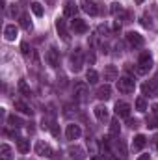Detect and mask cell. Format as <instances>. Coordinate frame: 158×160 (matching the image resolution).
<instances>
[{
  "label": "cell",
  "mask_w": 158,
  "mask_h": 160,
  "mask_svg": "<svg viewBox=\"0 0 158 160\" xmlns=\"http://www.w3.org/2000/svg\"><path fill=\"white\" fill-rule=\"evenodd\" d=\"M153 67V58H151V54L149 52H141L140 54V58H138V73L140 75H145V73H149V69Z\"/></svg>",
  "instance_id": "1"
},
{
  "label": "cell",
  "mask_w": 158,
  "mask_h": 160,
  "mask_svg": "<svg viewBox=\"0 0 158 160\" xmlns=\"http://www.w3.org/2000/svg\"><path fill=\"white\" fill-rule=\"evenodd\" d=\"M117 89L121 93H134V89H136V80L132 78V77H121L117 80Z\"/></svg>",
  "instance_id": "2"
},
{
  "label": "cell",
  "mask_w": 158,
  "mask_h": 160,
  "mask_svg": "<svg viewBox=\"0 0 158 160\" xmlns=\"http://www.w3.org/2000/svg\"><path fill=\"white\" fill-rule=\"evenodd\" d=\"M75 99H77L78 102H86V101L89 99V89H87V86H86L84 82H78V84L75 86Z\"/></svg>",
  "instance_id": "3"
},
{
  "label": "cell",
  "mask_w": 158,
  "mask_h": 160,
  "mask_svg": "<svg viewBox=\"0 0 158 160\" xmlns=\"http://www.w3.org/2000/svg\"><path fill=\"white\" fill-rule=\"evenodd\" d=\"M36 155L37 157H43V158H50L54 153H52V147L45 142H37L36 143Z\"/></svg>",
  "instance_id": "4"
},
{
  "label": "cell",
  "mask_w": 158,
  "mask_h": 160,
  "mask_svg": "<svg viewBox=\"0 0 158 160\" xmlns=\"http://www.w3.org/2000/svg\"><path fill=\"white\" fill-rule=\"evenodd\" d=\"M82 50L80 48H75V52L71 54V69L75 71V73H78L80 69H82Z\"/></svg>",
  "instance_id": "5"
},
{
  "label": "cell",
  "mask_w": 158,
  "mask_h": 160,
  "mask_svg": "<svg viewBox=\"0 0 158 160\" xmlns=\"http://www.w3.org/2000/svg\"><path fill=\"white\" fill-rule=\"evenodd\" d=\"M80 134H82V130H80V127L77 123H71V125H67V130H65V136H67V140H78Z\"/></svg>",
  "instance_id": "6"
},
{
  "label": "cell",
  "mask_w": 158,
  "mask_h": 160,
  "mask_svg": "<svg viewBox=\"0 0 158 160\" xmlns=\"http://www.w3.org/2000/svg\"><path fill=\"white\" fill-rule=\"evenodd\" d=\"M116 114H117V118H125V119H128V116H130V104L119 101L117 104H116Z\"/></svg>",
  "instance_id": "7"
},
{
  "label": "cell",
  "mask_w": 158,
  "mask_h": 160,
  "mask_svg": "<svg viewBox=\"0 0 158 160\" xmlns=\"http://www.w3.org/2000/svg\"><path fill=\"white\" fill-rule=\"evenodd\" d=\"M77 11H78V6H77L73 0H65V2H63V15H65V17H73V19H75Z\"/></svg>",
  "instance_id": "8"
},
{
  "label": "cell",
  "mask_w": 158,
  "mask_h": 160,
  "mask_svg": "<svg viewBox=\"0 0 158 160\" xmlns=\"http://www.w3.org/2000/svg\"><path fill=\"white\" fill-rule=\"evenodd\" d=\"M69 157L73 160H86V151L80 145H71L69 147Z\"/></svg>",
  "instance_id": "9"
},
{
  "label": "cell",
  "mask_w": 158,
  "mask_h": 160,
  "mask_svg": "<svg viewBox=\"0 0 158 160\" xmlns=\"http://www.w3.org/2000/svg\"><path fill=\"white\" fill-rule=\"evenodd\" d=\"M56 30H58V34H60V38L63 41H69V30H67V22L63 21V19H58L56 21Z\"/></svg>",
  "instance_id": "10"
},
{
  "label": "cell",
  "mask_w": 158,
  "mask_h": 160,
  "mask_svg": "<svg viewBox=\"0 0 158 160\" xmlns=\"http://www.w3.org/2000/svg\"><path fill=\"white\" fill-rule=\"evenodd\" d=\"M126 41H128V45L130 47H143V38L138 34V32H128L126 34Z\"/></svg>",
  "instance_id": "11"
},
{
  "label": "cell",
  "mask_w": 158,
  "mask_h": 160,
  "mask_svg": "<svg viewBox=\"0 0 158 160\" xmlns=\"http://www.w3.org/2000/svg\"><path fill=\"white\" fill-rule=\"evenodd\" d=\"M93 112H95V118H97L99 121H102V123L110 119V112H108V108H106V106H102V104L95 106V108H93Z\"/></svg>",
  "instance_id": "12"
},
{
  "label": "cell",
  "mask_w": 158,
  "mask_h": 160,
  "mask_svg": "<svg viewBox=\"0 0 158 160\" xmlns=\"http://www.w3.org/2000/svg\"><path fill=\"white\" fill-rule=\"evenodd\" d=\"M82 9H84L87 15H91V17L99 15V8H97V4L91 2V0H84V2H82Z\"/></svg>",
  "instance_id": "13"
},
{
  "label": "cell",
  "mask_w": 158,
  "mask_h": 160,
  "mask_svg": "<svg viewBox=\"0 0 158 160\" xmlns=\"http://www.w3.org/2000/svg\"><path fill=\"white\" fill-rule=\"evenodd\" d=\"M112 97V88H110V84H104V86H101L99 89H97V99L99 101H108Z\"/></svg>",
  "instance_id": "14"
},
{
  "label": "cell",
  "mask_w": 158,
  "mask_h": 160,
  "mask_svg": "<svg viewBox=\"0 0 158 160\" xmlns=\"http://www.w3.org/2000/svg\"><path fill=\"white\" fill-rule=\"evenodd\" d=\"M71 28H73L75 34H86L87 32V24L82 19H73L71 21Z\"/></svg>",
  "instance_id": "15"
},
{
  "label": "cell",
  "mask_w": 158,
  "mask_h": 160,
  "mask_svg": "<svg viewBox=\"0 0 158 160\" xmlns=\"http://www.w3.org/2000/svg\"><path fill=\"white\" fill-rule=\"evenodd\" d=\"M47 62H48L50 67H58V63H60V54H58L56 48H48V52H47Z\"/></svg>",
  "instance_id": "16"
},
{
  "label": "cell",
  "mask_w": 158,
  "mask_h": 160,
  "mask_svg": "<svg viewBox=\"0 0 158 160\" xmlns=\"http://www.w3.org/2000/svg\"><path fill=\"white\" fill-rule=\"evenodd\" d=\"M17 26L15 24H7L6 28H4V38H6V41H15V38H17Z\"/></svg>",
  "instance_id": "17"
},
{
  "label": "cell",
  "mask_w": 158,
  "mask_h": 160,
  "mask_svg": "<svg viewBox=\"0 0 158 160\" xmlns=\"http://www.w3.org/2000/svg\"><path fill=\"white\" fill-rule=\"evenodd\" d=\"M145 145H147V138H145L143 134H138V136L134 138V142H132V149H134V151H141Z\"/></svg>",
  "instance_id": "18"
},
{
  "label": "cell",
  "mask_w": 158,
  "mask_h": 160,
  "mask_svg": "<svg viewBox=\"0 0 158 160\" xmlns=\"http://www.w3.org/2000/svg\"><path fill=\"white\" fill-rule=\"evenodd\" d=\"M15 110L22 112V114H26V116H32V114H34V110H32L26 102H22V101H15Z\"/></svg>",
  "instance_id": "19"
},
{
  "label": "cell",
  "mask_w": 158,
  "mask_h": 160,
  "mask_svg": "<svg viewBox=\"0 0 158 160\" xmlns=\"http://www.w3.org/2000/svg\"><path fill=\"white\" fill-rule=\"evenodd\" d=\"M104 80H117V69L114 67V65H108L106 69H104Z\"/></svg>",
  "instance_id": "20"
},
{
  "label": "cell",
  "mask_w": 158,
  "mask_h": 160,
  "mask_svg": "<svg viewBox=\"0 0 158 160\" xmlns=\"http://www.w3.org/2000/svg\"><path fill=\"white\" fill-rule=\"evenodd\" d=\"M17 149H19L22 155H24V153H28V151H30V142H28V140H24V138H19V140H17Z\"/></svg>",
  "instance_id": "21"
},
{
  "label": "cell",
  "mask_w": 158,
  "mask_h": 160,
  "mask_svg": "<svg viewBox=\"0 0 158 160\" xmlns=\"http://www.w3.org/2000/svg\"><path fill=\"white\" fill-rule=\"evenodd\" d=\"M86 80H87V84H97V82H99V73H97L95 69H87Z\"/></svg>",
  "instance_id": "22"
},
{
  "label": "cell",
  "mask_w": 158,
  "mask_h": 160,
  "mask_svg": "<svg viewBox=\"0 0 158 160\" xmlns=\"http://www.w3.org/2000/svg\"><path fill=\"white\" fill-rule=\"evenodd\" d=\"M141 91H143V95L153 97V95H155V84H153V82H145V84L141 86Z\"/></svg>",
  "instance_id": "23"
},
{
  "label": "cell",
  "mask_w": 158,
  "mask_h": 160,
  "mask_svg": "<svg viewBox=\"0 0 158 160\" xmlns=\"http://www.w3.org/2000/svg\"><path fill=\"white\" fill-rule=\"evenodd\" d=\"M7 123H9V125H11V127H13V128H21V127H22V125H24V123H22V119H21V118H19V116H15V114H13V116H9V118H7Z\"/></svg>",
  "instance_id": "24"
},
{
  "label": "cell",
  "mask_w": 158,
  "mask_h": 160,
  "mask_svg": "<svg viewBox=\"0 0 158 160\" xmlns=\"http://www.w3.org/2000/svg\"><path fill=\"white\" fill-rule=\"evenodd\" d=\"M136 110L141 112V114L147 112V101H145L143 97H138V99H136Z\"/></svg>",
  "instance_id": "25"
},
{
  "label": "cell",
  "mask_w": 158,
  "mask_h": 160,
  "mask_svg": "<svg viewBox=\"0 0 158 160\" xmlns=\"http://www.w3.org/2000/svg\"><path fill=\"white\" fill-rule=\"evenodd\" d=\"M30 9L34 11L36 17H41V15L45 13V9H43V6H41L39 2H32V4H30Z\"/></svg>",
  "instance_id": "26"
},
{
  "label": "cell",
  "mask_w": 158,
  "mask_h": 160,
  "mask_svg": "<svg viewBox=\"0 0 158 160\" xmlns=\"http://www.w3.org/2000/svg\"><path fill=\"white\" fill-rule=\"evenodd\" d=\"M0 153H2V160H11V147L9 145H2L0 147Z\"/></svg>",
  "instance_id": "27"
},
{
  "label": "cell",
  "mask_w": 158,
  "mask_h": 160,
  "mask_svg": "<svg viewBox=\"0 0 158 160\" xmlns=\"http://www.w3.org/2000/svg\"><path fill=\"white\" fill-rule=\"evenodd\" d=\"M119 132H121L119 121H112L110 123V136H119Z\"/></svg>",
  "instance_id": "28"
},
{
  "label": "cell",
  "mask_w": 158,
  "mask_h": 160,
  "mask_svg": "<svg viewBox=\"0 0 158 160\" xmlns=\"http://www.w3.org/2000/svg\"><path fill=\"white\" fill-rule=\"evenodd\" d=\"M21 26L24 28V30H32V22H30V19H28V15H21Z\"/></svg>",
  "instance_id": "29"
},
{
  "label": "cell",
  "mask_w": 158,
  "mask_h": 160,
  "mask_svg": "<svg viewBox=\"0 0 158 160\" xmlns=\"http://www.w3.org/2000/svg\"><path fill=\"white\" fill-rule=\"evenodd\" d=\"M145 123H147V127H149V128H156V127H158V118H156V116H149Z\"/></svg>",
  "instance_id": "30"
},
{
  "label": "cell",
  "mask_w": 158,
  "mask_h": 160,
  "mask_svg": "<svg viewBox=\"0 0 158 160\" xmlns=\"http://www.w3.org/2000/svg\"><path fill=\"white\" fill-rule=\"evenodd\" d=\"M19 91H21V93H24V95H30V88L26 86V82H24V80H21V82H19Z\"/></svg>",
  "instance_id": "31"
},
{
  "label": "cell",
  "mask_w": 158,
  "mask_h": 160,
  "mask_svg": "<svg viewBox=\"0 0 158 160\" xmlns=\"http://www.w3.org/2000/svg\"><path fill=\"white\" fill-rule=\"evenodd\" d=\"M48 128H50V132H52L54 136H60V127H58V123H54V121H52V123L48 125Z\"/></svg>",
  "instance_id": "32"
},
{
  "label": "cell",
  "mask_w": 158,
  "mask_h": 160,
  "mask_svg": "<svg viewBox=\"0 0 158 160\" xmlns=\"http://www.w3.org/2000/svg\"><path fill=\"white\" fill-rule=\"evenodd\" d=\"M21 50H22V54H24V56H28V54H30V50H32V48H30V47H28V43H22V45H21Z\"/></svg>",
  "instance_id": "33"
},
{
  "label": "cell",
  "mask_w": 158,
  "mask_h": 160,
  "mask_svg": "<svg viewBox=\"0 0 158 160\" xmlns=\"http://www.w3.org/2000/svg\"><path fill=\"white\" fill-rule=\"evenodd\" d=\"M123 9H121V6L119 4H112V13H121Z\"/></svg>",
  "instance_id": "34"
},
{
  "label": "cell",
  "mask_w": 158,
  "mask_h": 160,
  "mask_svg": "<svg viewBox=\"0 0 158 160\" xmlns=\"http://www.w3.org/2000/svg\"><path fill=\"white\" fill-rule=\"evenodd\" d=\"M86 58H87V62L95 63V54H93V52H87V56H86Z\"/></svg>",
  "instance_id": "35"
},
{
  "label": "cell",
  "mask_w": 158,
  "mask_h": 160,
  "mask_svg": "<svg viewBox=\"0 0 158 160\" xmlns=\"http://www.w3.org/2000/svg\"><path fill=\"white\" fill-rule=\"evenodd\" d=\"M128 125H130L132 128H136V127H138L140 123H138V121H136V119H128Z\"/></svg>",
  "instance_id": "36"
},
{
  "label": "cell",
  "mask_w": 158,
  "mask_h": 160,
  "mask_svg": "<svg viewBox=\"0 0 158 160\" xmlns=\"http://www.w3.org/2000/svg\"><path fill=\"white\" fill-rule=\"evenodd\" d=\"M112 28H114V30H119V28H121V22H119V21H114V24H112Z\"/></svg>",
  "instance_id": "37"
},
{
  "label": "cell",
  "mask_w": 158,
  "mask_h": 160,
  "mask_svg": "<svg viewBox=\"0 0 158 160\" xmlns=\"http://www.w3.org/2000/svg\"><path fill=\"white\" fill-rule=\"evenodd\" d=\"M106 160H121V158H119V157H116V155H110V153H108Z\"/></svg>",
  "instance_id": "38"
},
{
  "label": "cell",
  "mask_w": 158,
  "mask_h": 160,
  "mask_svg": "<svg viewBox=\"0 0 158 160\" xmlns=\"http://www.w3.org/2000/svg\"><path fill=\"white\" fill-rule=\"evenodd\" d=\"M138 160H151L149 155H141V157H138Z\"/></svg>",
  "instance_id": "39"
},
{
  "label": "cell",
  "mask_w": 158,
  "mask_h": 160,
  "mask_svg": "<svg viewBox=\"0 0 158 160\" xmlns=\"http://www.w3.org/2000/svg\"><path fill=\"white\" fill-rule=\"evenodd\" d=\"M134 2H136V4H143L145 0H134Z\"/></svg>",
  "instance_id": "40"
},
{
  "label": "cell",
  "mask_w": 158,
  "mask_h": 160,
  "mask_svg": "<svg viewBox=\"0 0 158 160\" xmlns=\"http://www.w3.org/2000/svg\"><path fill=\"white\" fill-rule=\"evenodd\" d=\"M91 160H104V158H101V157H93Z\"/></svg>",
  "instance_id": "41"
},
{
  "label": "cell",
  "mask_w": 158,
  "mask_h": 160,
  "mask_svg": "<svg viewBox=\"0 0 158 160\" xmlns=\"http://www.w3.org/2000/svg\"><path fill=\"white\" fill-rule=\"evenodd\" d=\"M155 143H156V147H158V136H156V140H155Z\"/></svg>",
  "instance_id": "42"
}]
</instances>
